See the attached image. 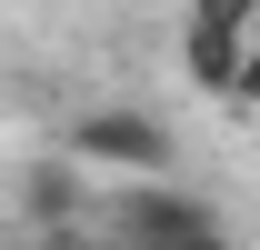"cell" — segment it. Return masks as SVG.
<instances>
[{"instance_id":"cell-1","label":"cell","mask_w":260,"mask_h":250,"mask_svg":"<svg viewBox=\"0 0 260 250\" xmlns=\"http://www.w3.org/2000/svg\"><path fill=\"white\" fill-rule=\"evenodd\" d=\"M70 160L100 170V180H170V170H180V140H170L150 110L120 100V110H90V120L70 130Z\"/></svg>"},{"instance_id":"cell-2","label":"cell","mask_w":260,"mask_h":250,"mask_svg":"<svg viewBox=\"0 0 260 250\" xmlns=\"http://www.w3.org/2000/svg\"><path fill=\"white\" fill-rule=\"evenodd\" d=\"M260 0H180V70H190L210 100L240 90V50H250Z\"/></svg>"},{"instance_id":"cell-3","label":"cell","mask_w":260,"mask_h":250,"mask_svg":"<svg viewBox=\"0 0 260 250\" xmlns=\"http://www.w3.org/2000/svg\"><path fill=\"white\" fill-rule=\"evenodd\" d=\"M230 100H250V110H260V20H250V50H240V90H230Z\"/></svg>"},{"instance_id":"cell-4","label":"cell","mask_w":260,"mask_h":250,"mask_svg":"<svg viewBox=\"0 0 260 250\" xmlns=\"http://www.w3.org/2000/svg\"><path fill=\"white\" fill-rule=\"evenodd\" d=\"M150 250H230V230L210 220V230H180V240H150Z\"/></svg>"}]
</instances>
